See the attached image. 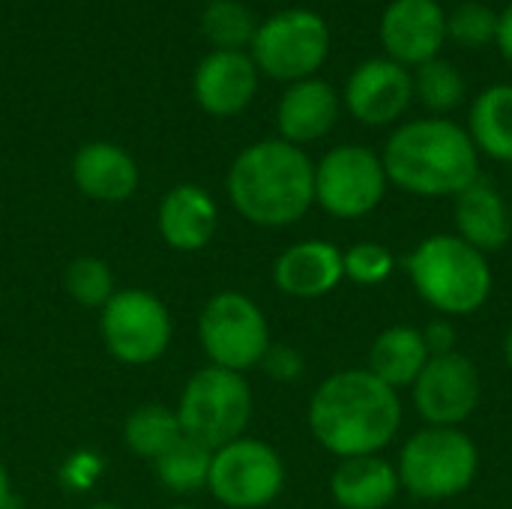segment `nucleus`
I'll return each instance as SVG.
<instances>
[{
  "mask_svg": "<svg viewBox=\"0 0 512 509\" xmlns=\"http://www.w3.org/2000/svg\"><path fill=\"white\" fill-rule=\"evenodd\" d=\"M402 426V402L393 387L369 369H345L318 384L309 399V429L315 441L339 456H381Z\"/></svg>",
  "mask_w": 512,
  "mask_h": 509,
  "instance_id": "obj_1",
  "label": "nucleus"
},
{
  "mask_svg": "<svg viewBox=\"0 0 512 509\" xmlns=\"http://www.w3.org/2000/svg\"><path fill=\"white\" fill-rule=\"evenodd\" d=\"M387 180L420 198L459 195L480 180V153L459 123L423 117L399 126L384 147Z\"/></svg>",
  "mask_w": 512,
  "mask_h": 509,
  "instance_id": "obj_2",
  "label": "nucleus"
},
{
  "mask_svg": "<svg viewBox=\"0 0 512 509\" xmlns=\"http://www.w3.org/2000/svg\"><path fill=\"white\" fill-rule=\"evenodd\" d=\"M234 210L261 228H288L315 204V165L309 156L276 138L246 147L228 171Z\"/></svg>",
  "mask_w": 512,
  "mask_h": 509,
  "instance_id": "obj_3",
  "label": "nucleus"
},
{
  "mask_svg": "<svg viewBox=\"0 0 512 509\" xmlns=\"http://www.w3.org/2000/svg\"><path fill=\"white\" fill-rule=\"evenodd\" d=\"M405 273L417 297L444 318L480 312L495 285L489 258L456 234H432L420 240L405 258Z\"/></svg>",
  "mask_w": 512,
  "mask_h": 509,
  "instance_id": "obj_4",
  "label": "nucleus"
},
{
  "mask_svg": "<svg viewBox=\"0 0 512 509\" xmlns=\"http://www.w3.org/2000/svg\"><path fill=\"white\" fill-rule=\"evenodd\" d=\"M480 450L462 429L426 426L411 435L396 462L399 486L417 501H450L471 489Z\"/></svg>",
  "mask_w": 512,
  "mask_h": 509,
  "instance_id": "obj_5",
  "label": "nucleus"
},
{
  "mask_svg": "<svg viewBox=\"0 0 512 509\" xmlns=\"http://www.w3.org/2000/svg\"><path fill=\"white\" fill-rule=\"evenodd\" d=\"M177 417L183 435L207 444L210 450H219L243 438L252 420V390L240 372L207 366L186 381Z\"/></svg>",
  "mask_w": 512,
  "mask_h": 509,
  "instance_id": "obj_6",
  "label": "nucleus"
},
{
  "mask_svg": "<svg viewBox=\"0 0 512 509\" xmlns=\"http://www.w3.org/2000/svg\"><path fill=\"white\" fill-rule=\"evenodd\" d=\"M330 54V27L312 9H285L255 27L252 60L276 81L312 78Z\"/></svg>",
  "mask_w": 512,
  "mask_h": 509,
  "instance_id": "obj_7",
  "label": "nucleus"
},
{
  "mask_svg": "<svg viewBox=\"0 0 512 509\" xmlns=\"http://www.w3.org/2000/svg\"><path fill=\"white\" fill-rule=\"evenodd\" d=\"M198 336L210 366L240 375L255 369L270 348V327L264 312L240 291H219L207 300L198 318Z\"/></svg>",
  "mask_w": 512,
  "mask_h": 509,
  "instance_id": "obj_8",
  "label": "nucleus"
},
{
  "mask_svg": "<svg viewBox=\"0 0 512 509\" xmlns=\"http://www.w3.org/2000/svg\"><path fill=\"white\" fill-rule=\"evenodd\" d=\"M207 489L228 509L270 507L285 489L282 456L264 441L237 438L213 450Z\"/></svg>",
  "mask_w": 512,
  "mask_h": 509,
  "instance_id": "obj_9",
  "label": "nucleus"
},
{
  "mask_svg": "<svg viewBox=\"0 0 512 509\" xmlns=\"http://www.w3.org/2000/svg\"><path fill=\"white\" fill-rule=\"evenodd\" d=\"M387 186L381 156L360 144L333 147L315 165V204L336 219L369 216L384 201Z\"/></svg>",
  "mask_w": 512,
  "mask_h": 509,
  "instance_id": "obj_10",
  "label": "nucleus"
},
{
  "mask_svg": "<svg viewBox=\"0 0 512 509\" xmlns=\"http://www.w3.org/2000/svg\"><path fill=\"white\" fill-rule=\"evenodd\" d=\"M99 327L111 357L126 366H147L171 345V315L165 303L141 288L114 291L102 306Z\"/></svg>",
  "mask_w": 512,
  "mask_h": 509,
  "instance_id": "obj_11",
  "label": "nucleus"
},
{
  "mask_svg": "<svg viewBox=\"0 0 512 509\" xmlns=\"http://www.w3.org/2000/svg\"><path fill=\"white\" fill-rule=\"evenodd\" d=\"M483 381L471 357L453 351L441 357H429L426 369L411 387V402L426 426L459 429L474 417L480 405Z\"/></svg>",
  "mask_w": 512,
  "mask_h": 509,
  "instance_id": "obj_12",
  "label": "nucleus"
},
{
  "mask_svg": "<svg viewBox=\"0 0 512 509\" xmlns=\"http://www.w3.org/2000/svg\"><path fill=\"white\" fill-rule=\"evenodd\" d=\"M414 99V78L390 57H372L360 63L345 84L348 111L366 126L396 123Z\"/></svg>",
  "mask_w": 512,
  "mask_h": 509,
  "instance_id": "obj_13",
  "label": "nucleus"
},
{
  "mask_svg": "<svg viewBox=\"0 0 512 509\" xmlns=\"http://www.w3.org/2000/svg\"><path fill=\"white\" fill-rule=\"evenodd\" d=\"M381 39L399 66H423L447 42V15L435 0H393L381 18Z\"/></svg>",
  "mask_w": 512,
  "mask_h": 509,
  "instance_id": "obj_14",
  "label": "nucleus"
},
{
  "mask_svg": "<svg viewBox=\"0 0 512 509\" xmlns=\"http://www.w3.org/2000/svg\"><path fill=\"white\" fill-rule=\"evenodd\" d=\"M195 99L213 117L240 114L258 90V66L243 51H213L195 69Z\"/></svg>",
  "mask_w": 512,
  "mask_h": 509,
  "instance_id": "obj_15",
  "label": "nucleus"
},
{
  "mask_svg": "<svg viewBox=\"0 0 512 509\" xmlns=\"http://www.w3.org/2000/svg\"><path fill=\"white\" fill-rule=\"evenodd\" d=\"M345 279L342 249L327 240H303L288 246L273 264V282L294 300H318Z\"/></svg>",
  "mask_w": 512,
  "mask_h": 509,
  "instance_id": "obj_16",
  "label": "nucleus"
},
{
  "mask_svg": "<svg viewBox=\"0 0 512 509\" xmlns=\"http://www.w3.org/2000/svg\"><path fill=\"white\" fill-rule=\"evenodd\" d=\"M159 234L177 252L204 249L219 228V210L207 189L183 183L174 186L159 204Z\"/></svg>",
  "mask_w": 512,
  "mask_h": 509,
  "instance_id": "obj_17",
  "label": "nucleus"
},
{
  "mask_svg": "<svg viewBox=\"0 0 512 509\" xmlns=\"http://www.w3.org/2000/svg\"><path fill=\"white\" fill-rule=\"evenodd\" d=\"M336 117H339L336 90L321 78H306V81H294L282 93L276 126H279L282 141L300 147V144L324 138L336 126Z\"/></svg>",
  "mask_w": 512,
  "mask_h": 509,
  "instance_id": "obj_18",
  "label": "nucleus"
},
{
  "mask_svg": "<svg viewBox=\"0 0 512 509\" xmlns=\"http://www.w3.org/2000/svg\"><path fill=\"white\" fill-rule=\"evenodd\" d=\"M456 237H462L477 252H501L512 240V213L504 195L486 183L477 180L465 192L456 195Z\"/></svg>",
  "mask_w": 512,
  "mask_h": 509,
  "instance_id": "obj_19",
  "label": "nucleus"
},
{
  "mask_svg": "<svg viewBox=\"0 0 512 509\" xmlns=\"http://www.w3.org/2000/svg\"><path fill=\"white\" fill-rule=\"evenodd\" d=\"M72 180L87 198L117 204L138 189V165L123 147L90 141L72 159Z\"/></svg>",
  "mask_w": 512,
  "mask_h": 509,
  "instance_id": "obj_20",
  "label": "nucleus"
},
{
  "mask_svg": "<svg viewBox=\"0 0 512 509\" xmlns=\"http://www.w3.org/2000/svg\"><path fill=\"white\" fill-rule=\"evenodd\" d=\"M399 489L396 465L381 456L342 459L330 477V495L339 509H387Z\"/></svg>",
  "mask_w": 512,
  "mask_h": 509,
  "instance_id": "obj_21",
  "label": "nucleus"
},
{
  "mask_svg": "<svg viewBox=\"0 0 512 509\" xmlns=\"http://www.w3.org/2000/svg\"><path fill=\"white\" fill-rule=\"evenodd\" d=\"M426 363H429V351L423 342V330L408 324L387 327L384 333H378V339L369 348V372L387 387H393L396 393L405 387L411 390L420 372L426 369Z\"/></svg>",
  "mask_w": 512,
  "mask_h": 509,
  "instance_id": "obj_22",
  "label": "nucleus"
},
{
  "mask_svg": "<svg viewBox=\"0 0 512 509\" xmlns=\"http://www.w3.org/2000/svg\"><path fill=\"white\" fill-rule=\"evenodd\" d=\"M468 135L477 153L512 162V84H495L474 99Z\"/></svg>",
  "mask_w": 512,
  "mask_h": 509,
  "instance_id": "obj_23",
  "label": "nucleus"
},
{
  "mask_svg": "<svg viewBox=\"0 0 512 509\" xmlns=\"http://www.w3.org/2000/svg\"><path fill=\"white\" fill-rule=\"evenodd\" d=\"M210 465H213V450L189 435H183L174 447H168L156 462V477L165 489L186 495V492H198L207 489L210 480Z\"/></svg>",
  "mask_w": 512,
  "mask_h": 509,
  "instance_id": "obj_24",
  "label": "nucleus"
},
{
  "mask_svg": "<svg viewBox=\"0 0 512 509\" xmlns=\"http://www.w3.org/2000/svg\"><path fill=\"white\" fill-rule=\"evenodd\" d=\"M123 438L135 456L156 462L168 447H174L183 438V426L177 411L165 405H141L129 414L123 426Z\"/></svg>",
  "mask_w": 512,
  "mask_h": 509,
  "instance_id": "obj_25",
  "label": "nucleus"
},
{
  "mask_svg": "<svg viewBox=\"0 0 512 509\" xmlns=\"http://www.w3.org/2000/svg\"><path fill=\"white\" fill-rule=\"evenodd\" d=\"M411 78H414V96L429 111H435V114L453 111L465 99V78H462V72L453 63L441 60V57L417 66V72Z\"/></svg>",
  "mask_w": 512,
  "mask_h": 509,
  "instance_id": "obj_26",
  "label": "nucleus"
},
{
  "mask_svg": "<svg viewBox=\"0 0 512 509\" xmlns=\"http://www.w3.org/2000/svg\"><path fill=\"white\" fill-rule=\"evenodd\" d=\"M201 27L216 51H243L255 36L252 12L237 0H213L201 15Z\"/></svg>",
  "mask_w": 512,
  "mask_h": 509,
  "instance_id": "obj_27",
  "label": "nucleus"
},
{
  "mask_svg": "<svg viewBox=\"0 0 512 509\" xmlns=\"http://www.w3.org/2000/svg\"><path fill=\"white\" fill-rule=\"evenodd\" d=\"M63 285L75 303L90 306V309H96V306L102 309L114 297V276H111L108 264L93 255L75 258L63 273Z\"/></svg>",
  "mask_w": 512,
  "mask_h": 509,
  "instance_id": "obj_28",
  "label": "nucleus"
},
{
  "mask_svg": "<svg viewBox=\"0 0 512 509\" xmlns=\"http://www.w3.org/2000/svg\"><path fill=\"white\" fill-rule=\"evenodd\" d=\"M447 36L465 48H483L498 36V12L477 0L462 3L447 15Z\"/></svg>",
  "mask_w": 512,
  "mask_h": 509,
  "instance_id": "obj_29",
  "label": "nucleus"
},
{
  "mask_svg": "<svg viewBox=\"0 0 512 509\" xmlns=\"http://www.w3.org/2000/svg\"><path fill=\"white\" fill-rule=\"evenodd\" d=\"M342 267H345V279H351L354 285H381L393 276L396 258L387 246L381 243H354L348 252H342Z\"/></svg>",
  "mask_w": 512,
  "mask_h": 509,
  "instance_id": "obj_30",
  "label": "nucleus"
},
{
  "mask_svg": "<svg viewBox=\"0 0 512 509\" xmlns=\"http://www.w3.org/2000/svg\"><path fill=\"white\" fill-rule=\"evenodd\" d=\"M273 381H279V384H291V381H297L300 375H303V357H300V351H294L291 345H273L270 342V348H267V354L261 357V363H258Z\"/></svg>",
  "mask_w": 512,
  "mask_h": 509,
  "instance_id": "obj_31",
  "label": "nucleus"
},
{
  "mask_svg": "<svg viewBox=\"0 0 512 509\" xmlns=\"http://www.w3.org/2000/svg\"><path fill=\"white\" fill-rule=\"evenodd\" d=\"M423 342H426L429 357L453 354L456 351V327L450 324V318H435L423 327Z\"/></svg>",
  "mask_w": 512,
  "mask_h": 509,
  "instance_id": "obj_32",
  "label": "nucleus"
},
{
  "mask_svg": "<svg viewBox=\"0 0 512 509\" xmlns=\"http://www.w3.org/2000/svg\"><path fill=\"white\" fill-rule=\"evenodd\" d=\"M495 42H498L504 60L512 66V3L498 15V36H495Z\"/></svg>",
  "mask_w": 512,
  "mask_h": 509,
  "instance_id": "obj_33",
  "label": "nucleus"
},
{
  "mask_svg": "<svg viewBox=\"0 0 512 509\" xmlns=\"http://www.w3.org/2000/svg\"><path fill=\"white\" fill-rule=\"evenodd\" d=\"M12 507V489H9V477L0 465V509Z\"/></svg>",
  "mask_w": 512,
  "mask_h": 509,
  "instance_id": "obj_34",
  "label": "nucleus"
},
{
  "mask_svg": "<svg viewBox=\"0 0 512 509\" xmlns=\"http://www.w3.org/2000/svg\"><path fill=\"white\" fill-rule=\"evenodd\" d=\"M504 360H507V366L512 369V327L507 330V339H504Z\"/></svg>",
  "mask_w": 512,
  "mask_h": 509,
  "instance_id": "obj_35",
  "label": "nucleus"
},
{
  "mask_svg": "<svg viewBox=\"0 0 512 509\" xmlns=\"http://www.w3.org/2000/svg\"><path fill=\"white\" fill-rule=\"evenodd\" d=\"M90 509H120V507H114V504H96V507H90Z\"/></svg>",
  "mask_w": 512,
  "mask_h": 509,
  "instance_id": "obj_36",
  "label": "nucleus"
},
{
  "mask_svg": "<svg viewBox=\"0 0 512 509\" xmlns=\"http://www.w3.org/2000/svg\"><path fill=\"white\" fill-rule=\"evenodd\" d=\"M171 509H195V507H171Z\"/></svg>",
  "mask_w": 512,
  "mask_h": 509,
  "instance_id": "obj_37",
  "label": "nucleus"
},
{
  "mask_svg": "<svg viewBox=\"0 0 512 509\" xmlns=\"http://www.w3.org/2000/svg\"><path fill=\"white\" fill-rule=\"evenodd\" d=\"M510 213H512V201H510Z\"/></svg>",
  "mask_w": 512,
  "mask_h": 509,
  "instance_id": "obj_38",
  "label": "nucleus"
}]
</instances>
